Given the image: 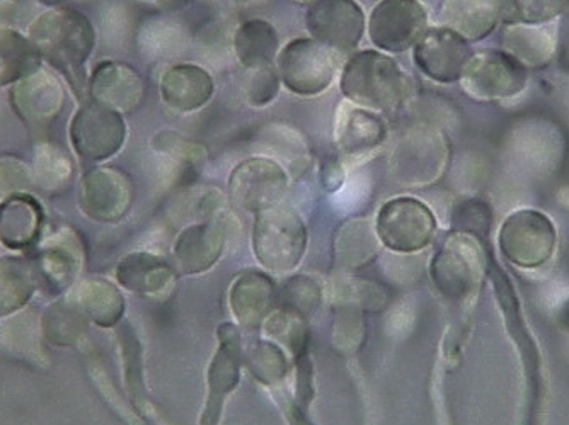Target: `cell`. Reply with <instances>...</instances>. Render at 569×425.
Instances as JSON below:
<instances>
[{"mask_svg": "<svg viewBox=\"0 0 569 425\" xmlns=\"http://www.w3.org/2000/svg\"><path fill=\"white\" fill-rule=\"evenodd\" d=\"M472 55L468 41L440 24L430 26L412 48V62L418 70L442 85L459 82Z\"/></svg>", "mask_w": 569, "mask_h": 425, "instance_id": "cell-16", "label": "cell"}, {"mask_svg": "<svg viewBox=\"0 0 569 425\" xmlns=\"http://www.w3.org/2000/svg\"><path fill=\"white\" fill-rule=\"evenodd\" d=\"M558 324L561 325L565 331L569 332V298L562 303L561 308L558 312Z\"/></svg>", "mask_w": 569, "mask_h": 425, "instance_id": "cell-44", "label": "cell"}, {"mask_svg": "<svg viewBox=\"0 0 569 425\" xmlns=\"http://www.w3.org/2000/svg\"><path fill=\"white\" fill-rule=\"evenodd\" d=\"M307 33L338 55L357 50L367 33V16L357 0H318L306 14Z\"/></svg>", "mask_w": 569, "mask_h": 425, "instance_id": "cell-13", "label": "cell"}, {"mask_svg": "<svg viewBox=\"0 0 569 425\" xmlns=\"http://www.w3.org/2000/svg\"><path fill=\"white\" fill-rule=\"evenodd\" d=\"M289 188V174L270 156L239 162L229 175L230 201L239 210L260 215L278 206Z\"/></svg>", "mask_w": 569, "mask_h": 425, "instance_id": "cell-12", "label": "cell"}, {"mask_svg": "<svg viewBox=\"0 0 569 425\" xmlns=\"http://www.w3.org/2000/svg\"><path fill=\"white\" fill-rule=\"evenodd\" d=\"M246 363L252 375L267 385H278L287 376V360L277 345L258 342L246 354Z\"/></svg>", "mask_w": 569, "mask_h": 425, "instance_id": "cell-38", "label": "cell"}, {"mask_svg": "<svg viewBox=\"0 0 569 425\" xmlns=\"http://www.w3.org/2000/svg\"><path fill=\"white\" fill-rule=\"evenodd\" d=\"M219 337L220 347L210 364L209 398H207L200 425H219L226 396L239 383V363L242 357L241 337L229 324L220 327Z\"/></svg>", "mask_w": 569, "mask_h": 425, "instance_id": "cell-20", "label": "cell"}, {"mask_svg": "<svg viewBox=\"0 0 569 425\" xmlns=\"http://www.w3.org/2000/svg\"><path fill=\"white\" fill-rule=\"evenodd\" d=\"M121 286L142 295H156L174 283L176 273L168 262L149 252L127 255L118 265Z\"/></svg>", "mask_w": 569, "mask_h": 425, "instance_id": "cell-29", "label": "cell"}, {"mask_svg": "<svg viewBox=\"0 0 569 425\" xmlns=\"http://www.w3.org/2000/svg\"><path fill=\"white\" fill-rule=\"evenodd\" d=\"M11 102L24 123L44 127L62 113L66 92L56 77L40 69L12 85Z\"/></svg>", "mask_w": 569, "mask_h": 425, "instance_id": "cell-18", "label": "cell"}, {"mask_svg": "<svg viewBox=\"0 0 569 425\" xmlns=\"http://www.w3.org/2000/svg\"><path fill=\"white\" fill-rule=\"evenodd\" d=\"M79 305L86 316L99 327H113L124 312L123 296L120 291L102 280L86 281L79 291Z\"/></svg>", "mask_w": 569, "mask_h": 425, "instance_id": "cell-33", "label": "cell"}, {"mask_svg": "<svg viewBox=\"0 0 569 425\" xmlns=\"http://www.w3.org/2000/svg\"><path fill=\"white\" fill-rule=\"evenodd\" d=\"M318 302L319 286L316 281L300 276L290 281L289 286H287V302L283 303V310L303 316L315 308Z\"/></svg>", "mask_w": 569, "mask_h": 425, "instance_id": "cell-41", "label": "cell"}, {"mask_svg": "<svg viewBox=\"0 0 569 425\" xmlns=\"http://www.w3.org/2000/svg\"><path fill=\"white\" fill-rule=\"evenodd\" d=\"M223 249L226 232L219 222L197 223L184 229L176 239V264L184 274L204 273L219 262Z\"/></svg>", "mask_w": 569, "mask_h": 425, "instance_id": "cell-24", "label": "cell"}, {"mask_svg": "<svg viewBox=\"0 0 569 425\" xmlns=\"http://www.w3.org/2000/svg\"><path fill=\"white\" fill-rule=\"evenodd\" d=\"M389 136L386 120L376 111L343 101L336 111L335 139L345 161L361 164L376 155Z\"/></svg>", "mask_w": 569, "mask_h": 425, "instance_id": "cell-17", "label": "cell"}, {"mask_svg": "<svg viewBox=\"0 0 569 425\" xmlns=\"http://www.w3.org/2000/svg\"><path fill=\"white\" fill-rule=\"evenodd\" d=\"M488 276L493 283L495 295H497L498 305H500L501 313H503L508 335L513 338L515 345L519 350L523 371H526L529 402L533 408L540 398V393H542V357H540L539 347H537L536 341H533L526 321H523L519 296L515 293L513 284L497 262L489 261Z\"/></svg>", "mask_w": 569, "mask_h": 425, "instance_id": "cell-15", "label": "cell"}, {"mask_svg": "<svg viewBox=\"0 0 569 425\" xmlns=\"http://www.w3.org/2000/svg\"><path fill=\"white\" fill-rule=\"evenodd\" d=\"M501 12L503 0H442L437 21L468 43H479L495 33L501 22Z\"/></svg>", "mask_w": 569, "mask_h": 425, "instance_id": "cell-22", "label": "cell"}, {"mask_svg": "<svg viewBox=\"0 0 569 425\" xmlns=\"http://www.w3.org/2000/svg\"><path fill=\"white\" fill-rule=\"evenodd\" d=\"M296 2H299V4H303V6H310V4H315V2H318V0H296Z\"/></svg>", "mask_w": 569, "mask_h": 425, "instance_id": "cell-46", "label": "cell"}, {"mask_svg": "<svg viewBox=\"0 0 569 425\" xmlns=\"http://www.w3.org/2000/svg\"><path fill=\"white\" fill-rule=\"evenodd\" d=\"M452 232L468 233L485 241L493 226V208L481 198H463L450 211Z\"/></svg>", "mask_w": 569, "mask_h": 425, "instance_id": "cell-37", "label": "cell"}, {"mask_svg": "<svg viewBox=\"0 0 569 425\" xmlns=\"http://www.w3.org/2000/svg\"><path fill=\"white\" fill-rule=\"evenodd\" d=\"M136 188L127 172L99 165L86 172L79 185V208L94 222L117 223L128 215Z\"/></svg>", "mask_w": 569, "mask_h": 425, "instance_id": "cell-14", "label": "cell"}, {"mask_svg": "<svg viewBox=\"0 0 569 425\" xmlns=\"http://www.w3.org/2000/svg\"><path fill=\"white\" fill-rule=\"evenodd\" d=\"M428 22V9L420 0H380L367 19V34L376 50L405 53L430 28Z\"/></svg>", "mask_w": 569, "mask_h": 425, "instance_id": "cell-11", "label": "cell"}, {"mask_svg": "<svg viewBox=\"0 0 569 425\" xmlns=\"http://www.w3.org/2000/svg\"><path fill=\"white\" fill-rule=\"evenodd\" d=\"M142 75L123 62H102L89 79V94L94 101L121 114L133 113L143 99Z\"/></svg>", "mask_w": 569, "mask_h": 425, "instance_id": "cell-21", "label": "cell"}, {"mask_svg": "<svg viewBox=\"0 0 569 425\" xmlns=\"http://www.w3.org/2000/svg\"><path fill=\"white\" fill-rule=\"evenodd\" d=\"M82 265V242L70 229L60 230L38 249L37 276L51 291H63L73 283Z\"/></svg>", "mask_w": 569, "mask_h": 425, "instance_id": "cell-23", "label": "cell"}, {"mask_svg": "<svg viewBox=\"0 0 569 425\" xmlns=\"http://www.w3.org/2000/svg\"><path fill=\"white\" fill-rule=\"evenodd\" d=\"M376 232L383 247L399 254H415L433 241L437 219L423 201L399 196L380 208Z\"/></svg>", "mask_w": 569, "mask_h": 425, "instance_id": "cell-9", "label": "cell"}, {"mask_svg": "<svg viewBox=\"0 0 569 425\" xmlns=\"http://www.w3.org/2000/svg\"><path fill=\"white\" fill-rule=\"evenodd\" d=\"M569 11V0H503V24L546 26Z\"/></svg>", "mask_w": 569, "mask_h": 425, "instance_id": "cell-35", "label": "cell"}, {"mask_svg": "<svg viewBox=\"0 0 569 425\" xmlns=\"http://www.w3.org/2000/svg\"><path fill=\"white\" fill-rule=\"evenodd\" d=\"M501 255L522 270L548 264L558 247V230L542 211L523 208L505 220L498 233Z\"/></svg>", "mask_w": 569, "mask_h": 425, "instance_id": "cell-7", "label": "cell"}, {"mask_svg": "<svg viewBox=\"0 0 569 425\" xmlns=\"http://www.w3.org/2000/svg\"><path fill=\"white\" fill-rule=\"evenodd\" d=\"M562 72L569 73V11L561 16L558 31H556V57Z\"/></svg>", "mask_w": 569, "mask_h": 425, "instance_id": "cell-42", "label": "cell"}, {"mask_svg": "<svg viewBox=\"0 0 569 425\" xmlns=\"http://www.w3.org/2000/svg\"><path fill=\"white\" fill-rule=\"evenodd\" d=\"M41 2H44V4L48 6H57L62 4L63 0H41Z\"/></svg>", "mask_w": 569, "mask_h": 425, "instance_id": "cell-45", "label": "cell"}, {"mask_svg": "<svg viewBox=\"0 0 569 425\" xmlns=\"http://www.w3.org/2000/svg\"><path fill=\"white\" fill-rule=\"evenodd\" d=\"M345 181V168L341 159H328L322 164V184L328 191H338Z\"/></svg>", "mask_w": 569, "mask_h": 425, "instance_id": "cell-43", "label": "cell"}, {"mask_svg": "<svg viewBox=\"0 0 569 425\" xmlns=\"http://www.w3.org/2000/svg\"><path fill=\"white\" fill-rule=\"evenodd\" d=\"M527 81L529 70L507 51L485 50L472 55L459 82L463 94L472 101L495 102L522 94Z\"/></svg>", "mask_w": 569, "mask_h": 425, "instance_id": "cell-10", "label": "cell"}, {"mask_svg": "<svg viewBox=\"0 0 569 425\" xmlns=\"http://www.w3.org/2000/svg\"><path fill=\"white\" fill-rule=\"evenodd\" d=\"M489 257L485 245L468 233L452 232L435 252L430 274L437 290L452 303L475 298L488 276Z\"/></svg>", "mask_w": 569, "mask_h": 425, "instance_id": "cell-3", "label": "cell"}, {"mask_svg": "<svg viewBox=\"0 0 569 425\" xmlns=\"http://www.w3.org/2000/svg\"><path fill=\"white\" fill-rule=\"evenodd\" d=\"M33 184L30 168L18 156H0V203L9 198L24 194Z\"/></svg>", "mask_w": 569, "mask_h": 425, "instance_id": "cell-40", "label": "cell"}, {"mask_svg": "<svg viewBox=\"0 0 569 425\" xmlns=\"http://www.w3.org/2000/svg\"><path fill=\"white\" fill-rule=\"evenodd\" d=\"M450 164V142L440 128H411L396 143L391 156L392 178L409 188L433 184Z\"/></svg>", "mask_w": 569, "mask_h": 425, "instance_id": "cell-4", "label": "cell"}, {"mask_svg": "<svg viewBox=\"0 0 569 425\" xmlns=\"http://www.w3.org/2000/svg\"><path fill=\"white\" fill-rule=\"evenodd\" d=\"M340 55L312 38H293L281 48L277 70L287 91L315 98L331 88Z\"/></svg>", "mask_w": 569, "mask_h": 425, "instance_id": "cell-6", "label": "cell"}, {"mask_svg": "<svg viewBox=\"0 0 569 425\" xmlns=\"http://www.w3.org/2000/svg\"><path fill=\"white\" fill-rule=\"evenodd\" d=\"M340 89L345 101L382 113L398 110L411 98L412 82L395 57L379 50H361L345 63Z\"/></svg>", "mask_w": 569, "mask_h": 425, "instance_id": "cell-2", "label": "cell"}, {"mask_svg": "<svg viewBox=\"0 0 569 425\" xmlns=\"http://www.w3.org/2000/svg\"><path fill=\"white\" fill-rule=\"evenodd\" d=\"M376 223L367 219L348 220L336 233V259L347 267H363L379 254Z\"/></svg>", "mask_w": 569, "mask_h": 425, "instance_id": "cell-31", "label": "cell"}, {"mask_svg": "<svg viewBox=\"0 0 569 425\" xmlns=\"http://www.w3.org/2000/svg\"><path fill=\"white\" fill-rule=\"evenodd\" d=\"M161 99L174 113H197L216 94V81L197 63H176L169 67L159 82Z\"/></svg>", "mask_w": 569, "mask_h": 425, "instance_id": "cell-19", "label": "cell"}, {"mask_svg": "<svg viewBox=\"0 0 569 425\" xmlns=\"http://www.w3.org/2000/svg\"><path fill=\"white\" fill-rule=\"evenodd\" d=\"M238 62L244 70L271 67L280 53V37L271 22L248 19L238 26L232 40Z\"/></svg>", "mask_w": 569, "mask_h": 425, "instance_id": "cell-28", "label": "cell"}, {"mask_svg": "<svg viewBox=\"0 0 569 425\" xmlns=\"http://www.w3.org/2000/svg\"><path fill=\"white\" fill-rule=\"evenodd\" d=\"M33 181L40 185L41 190L53 191L62 190L72 175V162L66 152L56 145H40L34 152Z\"/></svg>", "mask_w": 569, "mask_h": 425, "instance_id": "cell-36", "label": "cell"}, {"mask_svg": "<svg viewBox=\"0 0 569 425\" xmlns=\"http://www.w3.org/2000/svg\"><path fill=\"white\" fill-rule=\"evenodd\" d=\"M37 270L21 257H0V316L12 315L30 302L37 287Z\"/></svg>", "mask_w": 569, "mask_h": 425, "instance_id": "cell-32", "label": "cell"}, {"mask_svg": "<svg viewBox=\"0 0 569 425\" xmlns=\"http://www.w3.org/2000/svg\"><path fill=\"white\" fill-rule=\"evenodd\" d=\"M43 225V210L28 194H18L0 203V242L12 251L37 244Z\"/></svg>", "mask_w": 569, "mask_h": 425, "instance_id": "cell-26", "label": "cell"}, {"mask_svg": "<svg viewBox=\"0 0 569 425\" xmlns=\"http://www.w3.org/2000/svg\"><path fill=\"white\" fill-rule=\"evenodd\" d=\"M41 62L43 59L30 38L11 28H0V88L18 84L40 70Z\"/></svg>", "mask_w": 569, "mask_h": 425, "instance_id": "cell-30", "label": "cell"}, {"mask_svg": "<svg viewBox=\"0 0 569 425\" xmlns=\"http://www.w3.org/2000/svg\"><path fill=\"white\" fill-rule=\"evenodd\" d=\"M256 259L273 273H290L307 251L306 223L290 208L278 206L256 215L252 229Z\"/></svg>", "mask_w": 569, "mask_h": 425, "instance_id": "cell-5", "label": "cell"}, {"mask_svg": "<svg viewBox=\"0 0 569 425\" xmlns=\"http://www.w3.org/2000/svg\"><path fill=\"white\" fill-rule=\"evenodd\" d=\"M277 303L274 284L267 274L246 271L232 284L230 308L244 327L258 328Z\"/></svg>", "mask_w": 569, "mask_h": 425, "instance_id": "cell-27", "label": "cell"}, {"mask_svg": "<svg viewBox=\"0 0 569 425\" xmlns=\"http://www.w3.org/2000/svg\"><path fill=\"white\" fill-rule=\"evenodd\" d=\"M70 143L82 161H110L124 146L128 127L123 114L88 99L79 105L69 128Z\"/></svg>", "mask_w": 569, "mask_h": 425, "instance_id": "cell-8", "label": "cell"}, {"mask_svg": "<svg viewBox=\"0 0 569 425\" xmlns=\"http://www.w3.org/2000/svg\"><path fill=\"white\" fill-rule=\"evenodd\" d=\"M501 50L513 57L523 69L540 70L556 57V33L548 26L503 24Z\"/></svg>", "mask_w": 569, "mask_h": 425, "instance_id": "cell-25", "label": "cell"}, {"mask_svg": "<svg viewBox=\"0 0 569 425\" xmlns=\"http://www.w3.org/2000/svg\"><path fill=\"white\" fill-rule=\"evenodd\" d=\"M281 81L278 70L271 67L246 70L241 92L244 102L251 108H264L278 98Z\"/></svg>", "mask_w": 569, "mask_h": 425, "instance_id": "cell-39", "label": "cell"}, {"mask_svg": "<svg viewBox=\"0 0 569 425\" xmlns=\"http://www.w3.org/2000/svg\"><path fill=\"white\" fill-rule=\"evenodd\" d=\"M41 59L69 79L76 91L84 89V69L96 48V31L88 16L59 8L34 19L28 33Z\"/></svg>", "mask_w": 569, "mask_h": 425, "instance_id": "cell-1", "label": "cell"}, {"mask_svg": "<svg viewBox=\"0 0 569 425\" xmlns=\"http://www.w3.org/2000/svg\"><path fill=\"white\" fill-rule=\"evenodd\" d=\"M86 318L79 302L60 300L44 313V335L51 344L72 345L86 331Z\"/></svg>", "mask_w": 569, "mask_h": 425, "instance_id": "cell-34", "label": "cell"}]
</instances>
